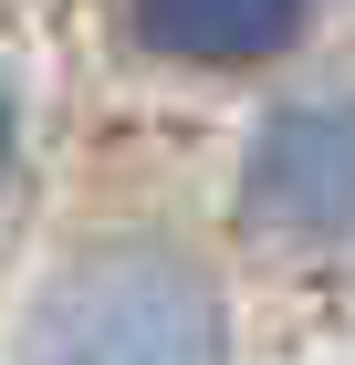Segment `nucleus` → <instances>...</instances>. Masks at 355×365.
I'll list each match as a JSON object with an SVG mask.
<instances>
[{
	"label": "nucleus",
	"mask_w": 355,
	"mask_h": 365,
	"mask_svg": "<svg viewBox=\"0 0 355 365\" xmlns=\"http://www.w3.org/2000/svg\"><path fill=\"white\" fill-rule=\"evenodd\" d=\"M241 209L261 240H293V251L345 240L355 230V105H282L251 136Z\"/></svg>",
	"instance_id": "f03ea898"
},
{
	"label": "nucleus",
	"mask_w": 355,
	"mask_h": 365,
	"mask_svg": "<svg viewBox=\"0 0 355 365\" xmlns=\"http://www.w3.org/2000/svg\"><path fill=\"white\" fill-rule=\"evenodd\" d=\"M21 365H230V303L178 240H105L42 282Z\"/></svg>",
	"instance_id": "f257e3e1"
},
{
	"label": "nucleus",
	"mask_w": 355,
	"mask_h": 365,
	"mask_svg": "<svg viewBox=\"0 0 355 365\" xmlns=\"http://www.w3.org/2000/svg\"><path fill=\"white\" fill-rule=\"evenodd\" d=\"M0 178H11V105H0Z\"/></svg>",
	"instance_id": "20e7f679"
},
{
	"label": "nucleus",
	"mask_w": 355,
	"mask_h": 365,
	"mask_svg": "<svg viewBox=\"0 0 355 365\" xmlns=\"http://www.w3.org/2000/svg\"><path fill=\"white\" fill-rule=\"evenodd\" d=\"M136 42L199 73H241L303 42V0H136Z\"/></svg>",
	"instance_id": "7ed1b4c3"
}]
</instances>
